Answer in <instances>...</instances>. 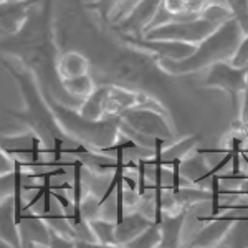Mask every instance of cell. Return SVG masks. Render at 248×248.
<instances>
[{
    "label": "cell",
    "instance_id": "6da1fadb",
    "mask_svg": "<svg viewBox=\"0 0 248 248\" xmlns=\"http://www.w3.org/2000/svg\"><path fill=\"white\" fill-rule=\"evenodd\" d=\"M0 63L7 70V73L17 81L23 99L22 111L7 109V113L12 118L18 119L20 123L27 124L42 139L43 146H45V154L48 149L53 147L55 142H70L71 139L63 133L57 116L51 109L50 101H48V96L46 93H43L40 78L33 71V68L17 55L0 58Z\"/></svg>",
    "mask_w": 248,
    "mask_h": 248
},
{
    "label": "cell",
    "instance_id": "44dd1931",
    "mask_svg": "<svg viewBox=\"0 0 248 248\" xmlns=\"http://www.w3.org/2000/svg\"><path fill=\"white\" fill-rule=\"evenodd\" d=\"M201 141V134H190L179 141H172L170 146L162 147L161 151V166H166L167 162L175 161V159H184L186 155L194 153Z\"/></svg>",
    "mask_w": 248,
    "mask_h": 248
},
{
    "label": "cell",
    "instance_id": "52a82bcc",
    "mask_svg": "<svg viewBox=\"0 0 248 248\" xmlns=\"http://www.w3.org/2000/svg\"><path fill=\"white\" fill-rule=\"evenodd\" d=\"M124 43L146 55H153L157 60H184L195 50L194 43L174 42V40H153L146 37H131V35H121Z\"/></svg>",
    "mask_w": 248,
    "mask_h": 248
},
{
    "label": "cell",
    "instance_id": "4dcf8cb0",
    "mask_svg": "<svg viewBox=\"0 0 248 248\" xmlns=\"http://www.w3.org/2000/svg\"><path fill=\"white\" fill-rule=\"evenodd\" d=\"M243 151H245V153L248 154V149H245V147H243Z\"/></svg>",
    "mask_w": 248,
    "mask_h": 248
},
{
    "label": "cell",
    "instance_id": "8fae6325",
    "mask_svg": "<svg viewBox=\"0 0 248 248\" xmlns=\"http://www.w3.org/2000/svg\"><path fill=\"white\" fill-rule=\"evenodd\" d=\"M190 207H179L174 210H164L157 223L161 229V248H177L182 245V232Z\"/></svg>",
    "mask_w": 248,
    "mask_h": 248
},
{
    "label": "cell",
    "instance_id": "9c48e42d",
    "mask_svg": "<svg viewBox=\"0 0 248 248\" xmlns=\"http://www.w3.org/2000/svg\"><path fill=\"white\" fill-rule=\"evenodd\" d=\"M40 0H0V29L3 35H18Z\"/></svg>",
    "mask_w": 248,
    "mask_h": 248
},
{
    "label": "cell",
    "instance_id": "4fadbf2b",
    "mask_svg": "<svg viewBox=\"0 0 248 248\" xmlns=\"http://www.w3.org/2000/svg\"><path fill=\"white\" fill-rule=\"evenodd\" d=\"M138 0H93L86 3V9L93 10L99 20L116 25L134 9Z\"/></svg>",
    "mask_w": 248,
    "mask_h": 248
},
{
    "label": "cell",
    "instance_id": "f1b7e54d",
    "mask_svg": "<svg viewBox=\"0 0 248 248\" xmlns=\"http://www.w3.org/2000/svg\"><path fill=\"white\" fill-rule=\"evenodd\" d=\"M12 169H14V157L7 153H3L2 147H0V174L10 172Z\"/></svg>",
    "mask_w": 248,
    "mask_h": 248
},
{
    "label": "cell",
    "instance_id": "5bb4252c",
    "mask_svg": "<svg viewBox=\"0 0 248 248\" xmlns=\"http://www.w3.org/2000/svg\"><path fill=\"white\" fill-rule=\"evenodd\" d=\"M209 170L210 166L205 159L202 157L201 153L194 151V154H189L181 161V175L186 182L190 186H197L202 189H209Z\"/></svg>",
    "mask_w": 248,
    "mask_h": 248
},
{
    "label": "cell",
    "instance_id": "83f0119b",
    "mask_svg": "<svg viewBox=\"0 0 248 248\" xmlns=\"http://www.w3.org/2000/svg\"><path fill=\"white\" fill-rule=\"evenodd\" d=\"M230 63L233 66H240V68L248 66V31L243 33V37L240 40L233 57L230 58Z\"/></svg>",
    "mask_w": 248,
    "mask_h": 248
},
{
    "label": "cell",
    "instance_id": "7c38bea8",
    "mask_svg": "<svg viewBox=\"0 0 248 248\" xmlns=\"http://www.w3.org/2000/svg\"><path fill=\"white\" fill-rule=\"evenodd\" d=\"M147 94L139 91L129 90L119 85H109V94H108L105 105V118H116L121 116L126 109L134 106H141L146 101Z\"/></svg>",
    "mask_w": 248,
    "mask_h": 248
},
{
    "label": "cell",
    "instance_id": "484cf974",
    "mask_svg": "<svg viewBox=\"0 0 248 248\" xmlns=\"http://www.w3.org/2000/svg\"><path fill=\"white\" fill-rule=\"evenodd\" d=\"M238 119H235L233 127H237V136H240L243 141V147L248 149V78H247V86L245 91L242 94V101H240L238 108Z\"/></svg>",
    "mask_w": 248,
    "mask_h": 248
},
{
    "label": "cell",
    "instance_id": "e0dca14e",
    "mask_svg": "<svg viewBox=\"0 0 248 248\" xmlns=\"http://www.w3.org/2000/svg\"><path fill=\"white\" fill-rule=\"evenodd\" d=\"M0 237L9 243L10 248H20L22 247V238L17 220L14 214V201L12 195L0 199Z\"/></svg>",
    "mask_w": 248,
    "mask_h": 248
},
{
    "label": "cell",
    "instance_id": "cb8c5ba5",
    "mask_svg": "<svg viewBox=\"0 0 248 248\" xmlns=\"http://www.w3.org/2000/svg\"><path fill=\"white\" fill-rule=\"evenodd\" d=\"M199 17H202L207 22L214 23L215 27L222 25V23L229 22L230 18H233V14L227 5L223 3H217V2H205V5L202 7Z\"/></svg>",
    "mask_w": 248,
    "mask_h": 248
},
{
    "label": "cell",
    "instance_id": "ac0fdd59",
    "mask_svg": "<svg viewBox=\"0 0 248 248\" xmlns=\"http://www.w3.org/2000/svg\"><path fill=\"white\" fill-rule=\"evenodd\" d=\"M91 63L79 51H66L57 60V75L62 78H75L90 73Z\"/></svg>",
    "mask_w": 248,
    "mask_h": 248
},
{
    "label": "cell",
    "instance_id": "7a4b0ae2",
    "mask_svg": "<svg viewBox=\"0 0 248 248\" xmlns=\"http://www.w3.org/2000/svg\"><path fill=\"white\" fill-rule=\"evenodd\" d=\"M243 37V30L235 18L222 23L215 29L209 37L195 45V50L184 60H159L157 66L164 73L172 77H182V75L199 73L207 70L210 65L217 62H230L237 50L240 40Z\"/></svg>",
    "mask_w": 248,
    "mask_h": 248
},
{
    "label": "cell",
    "instance_id": "1f68e13d",
    "mask_svg": "<svg viewBox=\"0 0 248 248\" xmlns=\"http://www.w3.org/2000/svg\"><path fill=\"white\" fill-rule=\"evenodd\" d=\"M0 35H3V31H2V29H0Z\"/></svg>",
    "mask_w": 248,
    "mask_h": 248
},
{
    "label": "cell",
    "instance_id": "3957f363",
    "mask_svg": "<svg viewBox=\"0 0 248 248\" xmlns=\"http://www.w3.org/2000/svg\"><path fill=\"white\" fill-rule=\"evenodd\" d=\"M48 96L55 116L60 126L71 141L85 144L96 151H103L116 141L121 126V118H105V119H88L78 113V108H71L57 98Z\"/></svg>",
    "mask_w": 248,
    "mask_h": 248
},
{
    "label": "cell",
    "instance_id": "2e32d148",
    "mask_svg": "<svg viewBox=\"0 0 248 248\" xmlns=\"http://www.w3.org/2000/svg\"><path fill=\"white\" fill-rule=\"evenodd\" d=\"M153 222V218H149L139 210H131L129 214L124 212L121 222L116 223V240H118V245L126 247L127 242H131L134 237H138Z\"/></svg>",
    "mask_w": 248,
    "mask_h": 248
},
{
    "label": "cell",
    "instance_id": "5b68a950",
    "mask_svg": "<svg viewBox=\"0 0 248 248\" xmlns=\"http://www.w3.org/2000/svg\"><path fill=\"white\" fill-rule=\"evenodd\" d=\"M248 66H233L230 62H217L207 68V75L203 78V88L225 91L230 96L233 114L238 116L240 101L247 86Z\"/></svg>",
    "mask_w": 248,
    "mask_h": 248
},
{
    "label": "cell",
    "instance_id": "ba28073f",
    "mask_svg": "<svg viewBox=\"0 0 248 248\" xmlns=\"http://www.w3.org/2000/svg\"><path fill=\"white\" fill-rule=\"evenodd\" d=\"M162 0H138L134 9L124 17L121 22L116 23V29L121 35H131V37H144L147 27L151 25L155 17Z\"/></svg>",
    "mask_w": 248,
    "mask_h": 248
},
{
    "label": "cell",
    "instance_id": "7402d4cb",
    "mask_svg": "<svg viewBox=\"0 0 248 248\" xmlns=\"http://www.w3.org/2000/svg\"><path fill=\"white\" fill-rule=\"evenodd\" d=\"M94 79L91 78V75H81V77H75V78H62L60 79V88L63 91L71 96L73 99H78L79 103L86 98L91 91L94 90Z\"/></svg>",
    "mask_w": 248,
    "mask_h": 248
},
{
    "label": "cell",
    "instance_id": "f546056e",
    "mask_svg": "<svg viewBox=\"0 0 248 248\" xmlns=\"http://www.w3.org/2000/svg\"><path fill=\"white\" fill-rule=\"evenodd\" d=\"M0 248H10V247H9V243H7L2 237H0Z\"/></svg>",
    "mask_w": 248,
    "mask_h": 248
},
{
    "label": "cell",
    "instance_id": "30bf717a",
    "mask_svg": "<svg viewBox=\"0 0 248 248\" xmlns=\"http://www.w3.org/2000/svg\"><path fill=\"white\" fill-rule=\"evenodd\" d=\"M18 232L22 247H45L50 248V230L48 223L40 214H33L31 209L23 207L22 217L18 220Z\"/></svg>",
    "mask_w": 248,
    "mask_h": 248
},
{
    "label": "cell",
    "instance_id": "d4e9b609",
    "mask_svg": "<svg viewBox=\"0 0 248 248\" xmlns=\"http://www.w3.org/2000/svg\"><path fill=\"white\" fill-rule=\"evenodd\" d=\"M161 245V229L157 223H151L146 230H142L138 237L127 242V248H157Z\"/></svg>",
    "mask_w": 248,
    "mask_h": 248
},
{
    "label": "cell",
    "instance_id": "9a60e30c",
    "mask_svg": "<svg viewBox=\"0 0 248 248\" xmlns=\"http://www.w3.org/2000/svg\"><path fill=\"white\" fill-rule=\"evenodd\" d=\"M230 223H232V220L218 218V217L207 220L205 225H203L202 229L189 240L187 247H194V248L218 247L223 238V235H225V232L229 230Z\"/></svg>",
    "mask_w": 248,
    "mask_h": 248
},
{
    "label": "cell",
    "instance_id": "4316f807",
    "mask_svg": "<svg viewBox=\"0 0 248 248\" xmlns=\"http://www.w3.org/2000/svg\"><path fill=\"white\" fill-rule=\"evenodd\" d=\"M225 2L233 14V18L242 27L243 33L248 31V0H225Z\"/></svg>",
    "mask_w": 248,
    "mask_h": 248
},
{
    "label": "cell",
    "instance_id": "277c9868",
    "mask_svg": "<svg viewBox=\"0 0 248 248\" xmlns=\"http://www.w3.org/2000/svg\"><path fill=\"white\" fill-rule=\"evenodd\" d=\"M119 118H121L119 131L127 138L134 139L142 147L147 146V141L154 144L155 138L174 141L175 131L167 113H161L146 106H134L124 111Z\"/></svg>",
    "mask_w": 248,
    "mask_h": 248
},
{
    "label": "cell",
    "instance_id": "603a6c76",
    "mask_svg": "<svg viewBox=\"0 0 248 248\" xmlns=\"http://www.w3.org/2000/svg\"><path fill=\"white\" fill-rule=\"evenodd\" d=\"M218 247L248 248V218H238L230 223Z\"/></svg>",
    "mask_w": 248,
    "mask_h": 248
},
{
    "label": "cell",
    "instance_id": "d6986e66",
    "mask_svg": "<svg viewBox=\"0 0 248 248\" xmlns=\"http://www.w3.org/2000/svg\"><path fill=\"white\" fill-rule=\"evenodd\" d=\"M108 94H109V85L94 86V90L79 103L78 113L88 119H105V105Z\"/></svg>",
    "mask_w": 248,
    "mask_h": 248
},
{
    "label": "cell",
    "instance_id": "8992f818",
    "mask_svg": "<svg viewBox=\"0 0 248 248\" xmlns=\"http://www.w3.org/2000/svg\"><path fill=\"white\" fill-rule=\"evenodd\" d=\"M217 27L207 22L202 17L190 20H179V22H169L164 25H157L144 33L146 38L153 40H174V42L194 43L197 45L205 37L214 31Z\"/></svg>",
    "mask_w": 248,
    "mask_h": 248
},
{
    "label": "cell",
    "instance_id": "ffe728a7",
    "mask_svg": "<svg viewBox=\"0 0 248 248\" xmlns=\"http://www.w3.org/2000/svg\"><path fill=\"white\" fill-rule=\"evenodd\" d=\"M93 238L98 247H119L116 240V222L108 220L106 217H93L88 220Z\"/></svg>",
    "mask_w": 248,
    "mask_h": 248
},
{
    "label": "cell",
    "instance_id": "d6a6232c",
    "mask_svg": "<svg viewBox=\"0 0 248 248\" xmlns=\"http://www.w3.org/2000/svg\"><path fill=\"white\" fill-rule=\"evenodd\" d=\"M203 2H207V0H203Z\"/></svg>",
    "mask_w": 248,
    "mask_h": 248
}]
</instances>
